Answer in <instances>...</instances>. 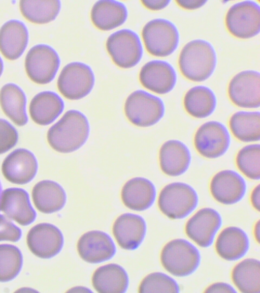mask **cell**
<instances>
[{
    "label": "cell",
    "mask_w": 260,
    "mask_h": 293,
    "mask_svg": "<svg viewBox=\"0 0 260 293\" xmlns=\"http://www.w3.org/2000/svg\"><path fill=\"white\" fill-rule=\"evenodd\" d=\"M1 193H2V185L0 182V199H1Z\"/></svg>",
    "instance_id": "f6af8a7d"
},
{
    "label": "cell",
    "mask_w": 260,
    "mask_h": 293,
    "mask_svg": "<svg viewBox=\"0 0 260 293\" xmlns=\"http://www.w3.org/2000/svg\"><path fill=\"white\" fill-rule=\"evenodd\" d=\"M28 39L27 30L22 22L8 21L0 28V52L6 59L15 60L24 51Z\"/></svg>",
    "instance_id": "603a6c76"
},
{
    "label": "cell",
    "mask_w": 260,
    "mask_h": 293,
    "mask_svg": "<svg viewBox=\"0 0 260 293\" xmlns=\"http://www.w3.org/2000/svg\"><path fill=\"white\" fill-rule=\"evenodd\" d=\"M142 36L148 53L158 57L171 54L179 40V32L174 24L162 18L147 22L142 29Z\"/></svg>",
    "instance_id": "8992f818"
},
{
    "label": "cell",
    "mask_w": 260,
    "mask_h": 293,
    "mask_svg": "<svg viewBox=\"0 0 260 293\" xmlns=\"http://www.w3.org/2000/svg\"><path fill=\"white\" fill-rule=\"evenodd\" d=\"M63 108V102L57 94L45 91L38 94L31 99L29 113L35 123L45 126L52 123Z\"/></svg>",
    "instance_id": "cb8c5ba5"
},
{
    "label": "cell",
    "mask_w": 260,
    "mask_h": 293,
    "mask_svg": "<svg viewBox=\"0 0 260 293\" xmlns=\"http://www.w3.org/2000/svg\"><path fill=\"white\" fill-rule=\"evenodd\" d=\"M260 145L254 144L241 149L236 156L238 169L250 179L258 180L260 178Z\"/></svg>",
    "instance_id": "e575fe53"
},
{
    "label": "cell",
    "mask_w": 260,
    "mask_h": 293,
    "mask_svg": "<svg viewBox=\"0 0 260 293\" xmlns=\"http://www.w3.org/2000/svg\"><path fill=\"white\" fill-rule=\"evenodd\" d=\"M32 198L39 211L49 214L61 210L66 203L67 197L64 190L58 183L44 180L34 187Z\"/></svg>",
    "instance_id": "484cf974"
},
{
    "label": "cell",
    "mask_w": 260,
    "mask_h": 293,
    "mask_svg": "<svg viewBox=\"0 0 260 293\" xmlns=\"http://www.w3.org/2000/svg\"><path fill=\"white\" fill-rule=\"evenodd\" d=\"M106 46L113 62L122 68H130L136 65L143 54L140 38L134 32L123 29L111 34Z\"/></svg>",
    "instance_id": "9c48e42d"
},
{
    "label": "cell",
    "mask_w": 260,
    "mask_h": 293,
    "mask_svg": "<svg viewBox=\"0 0 260 293\" xmlns=\"http://www.w3.org/2000/svg\"><path fill=\"white\" fill-rule=\"evenodd\" d=\"M229 126L232 133L243 142L260 139V113L258 111H238L231 117Z\"/></svg>",
    "instance_id": "1f68e13d"
},
{
    "label": "cell",
    "mask_w": 260,
    "mask_h": 293,
    "mask_svg": "<svg viewBox=\"0 0 260 293\" xmlns=\"http://www.w3.org/2000/svg\"><path fill=\"white\" fill-rule=\"evenodd\" d=\"M139 292H179L177 283L167 275L155 272L146 276L141 281Z\"/></svg>",
    "instance_id": "d590c367"
},
{
    "label": "cell",
    "mask_w": 260,
    "mask_h": 293,
    "mask_svg": "<svg viewBox=\"0 0 260 293\" xmlns=\"http://www.w3.org/2000/svg\"><path fill=\"white\" fill-rule=\"evenodd\" d=\"M16 129L7 121L0 119V154L13 148L18 140Z\"/></svg>",
    "instance_id": "8d00e7d4"
},
{
    "label": "cell",
    "mask_w": 260,
    "mask_h": 293,
    "mask_svg": "<svg viewBox=\"0 0 260 293\" xmlns=\"http://www.w3.org/2000/svg\"><path fill=\"white\" fill-rule=\"evenodd\" d=\"M246 186L243 178L237 172L224 170L217 172L211 180L210 190L213 198L223 204H233L244 196Z\"/></svg>",
    "instance_id": "ac0fdd59"
},
{
    "label": "cell",
    "mask_w": 260,
    "mask_h": 293,
    "mask_svg": "<svg viewBox=\"0 0 260 293\" xmlns=\"http://www.w3.org/2000/svg\"><path fill=\"white\" fill-rule=\"evenodd\" d=\"M77 251L86 262L97 263L111 258L115 254V245L107 233L92 230L84 233L77 243Z\"/></svg>",
    "instance_id": "2e32d148"
},
{
    "label": "cell",
    "mask_w": 260,
    "mask_h": 293,
    "mask_svg": "<svg viewBox=\"0 0 260 293\" xmlns=\"http://www.w3.org/2000/svg\"><path fill=\"white\" fill-rule=\"evenodd\" d=\"M89 125L86 117L75 110L67 111L48 131L50 146L61 153H69L82 146L87 139Z\"/></svg>",
    "instance_id": "6da1fadb"
},
{
    "label": "cell",
    "mask_w": 260,
    "mask_h": 293,
    "mask_svg": "<svg viewBox=\"0 0 260 293\" xmlns=\"http://www.w3.org/2000/svg\"><path fill=\"white\" fill-rule=\"evenodd\" d=\"M183 104L187 112L196 118L211 115L216 105L215 96L209 88L202 85L191 88L185 94Z\"/></svg>",
    "instance_id": "f546056e"
},
{
    "label": "cell",
    "mask_w": 260,
    "mask_h": 293,
    "mask_svg": "<svg viewBox=\"0 0 260 293\" xmlns=\"http://www.w3.org/2000/svg\"><path fill=\"white\" fill-rule=\"evenodd\" d=\"M156 196L155 188L149 180L141 177L130 179L123 186L121 197L128 209L144 211L153 203Z\"/></svg>",
    "instance_id": "44dd1931"
},
{
    "label": "cell",
    "mask_w": 260,
    "mask_h": 293,
    "mask_svg": "<svg viewBox=\"0 0 260 293\" xmlns=\"http://www.w3.org/2000/svg\"><path fill=\"white\" fill-rule=\"evenodd\" d=\"M26 242L29 250L36 256L49 258L60 251L63 238L61 232L54 225L40 223L29 231Z\"/></svg>",
    "instance_id": "5bb4252c"
},
{
    "label": "cell",
    "mask_w": 260,
    "mask_h": 293,
    "mask_svg": "<svg viewBox=\"0 0 260 293\" xmlns=\"http://www.w3.org/2000/svg\"><path fill=\"white\" fill-rule=\"evenodd\" d=\"M198 196L193 188L176 182L165 186L160 192L158 206L160 211L172 219L186 217L197 207Z\"/></svg>",
    "instance_id": "277c9868"
},
{
    "label": "cell",
    "mask_w": 260,
    "mask_h": 293,
    "mask_svg": "<svg viewBox=\"0 0 260 293\" xmlns=\"http://www.w3.org/2000/svg\"><path fill=\"white\" fill-rule=\"evenodd\" d=\"M92 283L99 292L122 293L128 286V276L121 266L108 264L95 270L92 277Z\"/></svg>",
    "instance_id": "83f0119b"
},
{
    "label": "cell",
    "mask_w": 260,
    "mask_h": 293,
    "mask_svg": "<svg viewBox=\"0 0 260 293\" xmlns=\"http://www.w3.org/2000/svg\"><path fill=\"white\" fill-rule=\"evenodd\" d=\"M230 141L226 128L216 121L208 122L201 125L194 137V144L198 152L210 159L216 158L224 154Z\"/></svg>",
    "instance_id": "8fae6325"
},
{
    "label": "cell",
    "mask_w": 260,
    "mask_h": 293,
    "mask_svg": "<svg viewBox=\"0 0 260 293\" xmlns=\"http://www.w3.org/2000/svg\"><path fill=\"white\" fill-rule=\"evenodd\" d=\"M139 80L146 89L156 94H165L175 86L177 75L169 63L154 60L147 63L142 67Z\"/></svg>",
    "instance_id": "e0dca14e"
},
{
    "label": "cell",
    "mask_w": 260,
    "mask_h": 293,
    "mask_svg": "<svg viewBox=\"0 0 260 293\" xmlns=\"http://www.w3.org/2000/svg\"><path fill=\"white\" fill-rule=\"evenodd\" d=\"M22 264V256L18 248L11 245H0V282L14 278Z\"/></svg>",
    "instance_id": "836d02e7"
},
{
    "label": "cell",
    "mask_w": 260,
    "mask_h": 293,
    "mask_svg": "<svg viewBox=\"0 0 260 293\" xmlns=\"http://www.w3.org/2000/svg\"><path fill=\"white\" fill-rule=\"evenodd\" d=\"M206 292H236V291L230 284L223 283H215L208 286L205 291Z\"/></svg>",
    "instance_id": "f35d334b"
},
{
    "label": "cell",
    "mask_w": 260,
    "mask_h": 293,
    "mask_svg": "<svg viewBox=\"0 0 260 293\" xmlns=\"http://www.w3.org/2000/svg\"><path fill=\"white\" fill-rule=\"evenodd\" d=\"M94 83V76L88 65L73 62L65 66L58 78L59 92L67 99L78 100L87 95Z\"/></svg>",
    "instance_id": "ba28073f"
},
{
    "label": "cell",
    "mask_w": 260,
    "mask_h": 293,
    "mask_svg": "<svg viewBox=\"0 0 260 293\" xmlns=\"http://www.w3.org/2000/svg\"><path fill=\"white\" fill-rule=\"evenodd\" d=\"M124 112L133 125L146 127L157 123L164 116L165 105L161 99L144 91L133 92L124 104Z\"/></svg>",
    "instance_id": "5b68a950"
},
{
    "label": "cell",
    "mask_w": 260,
    "mask_h": 293,
    "mask_svg": "<svg viewBox=\"0 0 260 293\" xmlns=\"http://www.w3.org/2000/svg\"><path fill=\"white\" fill-rule=\"evenodd\" d=\"M225 25L229 32L240 39H249L256 36L260 30V7L252 1H245L233 5L225 16Z\"/></svg>",
    "instance_id": "52a82bcc"
},
{
    "label": "cell",
    "mask_w": 260,
    "mask_h": 293,
    "mask_svg": "<svg viewBox=\"0 0 260 293\" xmlns=\"http://www.w3.org/2000/svg\"><path fill=\"white\" fill-rule=\"evenodd\" d=\"M254 236L256 240L259 243V221L255 224L254 229Z\"/></svg>",
    "instance_id": "7bdbcfd3"
},
{
    "label": "cell",
    "mask_w": 260,
    "mask_h": 293,
    "mask_svg": "<svg viewBox=\"0 0 260 293\" xmlns=\"http://www.w3.org/2000/svg\"><path fill=\"white\" fill-rule=\"evenodd\" d=\"M190 160L189 150L179 140H168L160 149V167L162 171L168 175L176 177L184 173L189 166Z\"/></svg>",
    "instance_id": "7402d4cb"
},
{
    "label": "cell",
    "mask_w": 260,
    "mask_h": 293,
    "mask_svg": "<svg viewBox=\"0 0 260 293\" xmlns=\"http://www.w3.org/2000/svg\"><path fill=\"white\" fill-rule=\"evenodd\" d=\"M170 1H142L143 5L151 10H159L166 7L170 3Z\"/></svg>",
    "instance_id": "ab89813d"
},
{
    "label": "cell",
    "mask_w": 260,
    "mask_h": 293,
    "mask_svg": "<svg viewBox=\"0 0 260 293\" xmlns=\"http://www.w3.org/2000/svg\"><path fill=\"white\" fill-rule=\"evenodd\" d=\"M60 2L58 0L26 1L19 2L22 16L35 24H45L53 20L57 16Z\"/></svg>",
    "instance_id": "d6a6232c"
},
{
    "label": "cell",
    "mask_w": 260,
    "mask_h": 293,
    "mask_svg": "<svg viewBox=\"0 0 260 293\" xmlns=\"http://www.w3.org/2000/svg\"><path fill=\"white\" fill-rule=\"evenodd\" d=\"M60 64L59 56L50 46L39 44L32 47L25 59L27 75L34 82L45 84L54 78Z\"/></svg>",
    "instance_id": "30bf717a"
},
{
    "label": "cell",
    "mask_w": 260,
    "mask_h": 293,
    "mask_svg": "<svg viewBox=\"0 0 260 293\" xmlns=\"http://www.w3.org/2000/svg\"><path fill=\"white\" fill-rule=\"evenodd\" d=\"M113 234L120 247L126 250L137 248L145 236L146 225L141 216L125 213L115 221L112 227Z\"/></svg>",
    "instance_id": "d6986e66"
},
{
    "label": "cell",
    "mask_w": 260,
    "mask_h": 293,
    "mask_svg": "<svg viewBox=\"0 0 260 293\" xmlns=\"http://www.w3.org/2000/svg\"><path fill=\"white\" fill-rule=\"evenodd\" d=\"M26 98L23 91L13 83L4 85L0 91V105L5 115L17 126L27 122Z\"/></svg>",
    "instance_id": "f1b7e54d"
},
{
    "label": "cell",
    "mask_w": 260,
    "mask_h": 293,
    "mask_svg": "<svg viewBox=\"0 0 260 293\" xmlns=\"http://www.w3.org/2000/svg\"><path fill=\"white\" fill-rule=\"evenodd\" d=\"M177 4L182 8L187 10H193L200 8L206 1H176Z\"/></svg>",
    "instance_id": "60d3db41"
},
{
    "label": "cell",
    "mask_w": 260,
    "mask_h": 293,
    "mask_svg": "<svg viewBox=\"0 0 260 293\" xmlns=\"http://www.w3.org/2000/svg\"><path fill=\"white\" fill-rule=\"evenodd\" d=\"M21 235L20 229L0 215V241L16 242L19 240Z\"/></svg>",
    "instance_id": "74e56055"
},
{
    "label": "cell",
    "mask_w": 260,
    "mask_h": 293,
    "mask_svg": "<svg viewBox=\"0 0 260 293\" xmlns=\"http://www.w3.org/2000/svg\"><path fill=\"white\" fill-rule=\"evenodd\" d=\"M178 64L182 74L185 78L192 81H203L212 75L215 68V50L205 40L191 41L182 48Z\"/></svg>",
    "instance_id": "7a4b0ae2"
},
{
    "label": "cell",
    "mask_w": 260,
    "mask_h": 293,
    "mask_svg": "<svg viewBox=\"0 0 260 293\" xmlns=\"http://www.w3.org/2000/svg\"><path fill=\"white\" fill-rule=\"evenodd\" d=\"M127 16L125 5L119 2L110 0L98 1L90 13L94 25L102 31H109L122 24Z\"/></svg>",
    "instance_id": "4316f807"
},
{
    "label": "cell",
    "mask_w": 260,
    "mask_h": 293,
    "mask_svg": "<svg viewBox=\"0 0 260 293\" xmlns=\"http://www.w3.org/2000/svg\"><path fill=\"white\" fill-rule=\"evenodd\" d=\"M260 75L253 70L242 71L231 80L228 94L238 107L256 108L260 106Z\"/></svg>",
    "instance_id": "7c38bea8"
},
{
    "label": "cell",
    "mask_w": 260,
    "mask_h": 293,
    "mask_svg": "<svg viewBox=\"0 0 260 293\" xmlns=\"http://www.w3.org/2000/svg\"><path fill=\"white\" fill-rule=\"evenodd\" d=\"M160 261L169 273L177 277H185L198 268L200 255L197 248L185 240H172L163 247Z\"/></svg>",
    "instance_id": "3957f363"
},
{
    "label": "cell",
    "mask_w": 260,
    "mask_h": 293,
    "mask_svg": "<svg viewBox=\"0 0 260 293\" xmlns=\"http://www.w3.org/2000/svg\"><path fill=\"white\" fill-rule=\"evenodd\" d=\"M232 279L243 293L260 292V264L258 260L247 258L238 263L232 272Z\"/></svg>",
    "instance_id": "4dcf8cb0"
},
{
    "label": "cell",
    "mask_w": 260,
    "mask_h": 293,
    "mask_svg": "<svg viewBox=\"0 0 260 293\" xmlns=\"http://www.w3.org/2000/svg\"><path fill=\"white\" fill-rule=\"evenodd\" d=\"M3 63L0 57V76L3 72Z\"/></svg>",
    "instance_id": "ee69618b"
},
{
    "label": "cell",
    "mask_w": 260,
    "mask_h": 293,
    "mask_svg": "<svg viewBox=\"0 0 260 293\" xmlns=\"http://www.w3.org/2000/svg\"><path fill=\"white\" fill-rule=\"evenodd\" d=\"M221 223V218L216 211L203 208L187 221L185 231L187 237L198 245L208 247L212 244Z\"/></svg>",
    "instance_id": "4fadbf2b"
},
{
    "label": "cell",
    "mask_w": 260,
    "mask_h": 293,
    "mask_svg": "<svg viewBox=\"0 0 260 293\" xmlns=\"http://www.w3.org/2000/svg\"><path fill=\"white\" fill-rule=\"evenodd\" d=\"M249 240L241 228L231 226L223 229L215 243L217 254L223 259L234 261L244 256L249 248Z\"/></svg>",
    "instance_id": "d4e9b609"
},
{
    "label": "cell",
    "mask_w": 260,
    "mask_h": 293,
    "mask_svg": "<svg viewBox=\"0 0 260 293\" xmlns=\"http://www.w3.org/2000/svg\"><path fill=\"white\" fill-rule=\"evenodd\" d=\"M0 210L9 218L21 225H27L36 218L27 193L17 188H8L1 194Z\"/></svg>",
    "instance_id": "ffe728a7"
},
{
    "label": "cell",
    "mask_w": 260,
    "mask_h": 293,
    "mask_svg": "<svg viewBox=\"0 0 260 293\" xmlns=\"http://www.w3.org/2000/svg\"><path fill=\"white\" fill-rule=\"evenodd\" d=\"M38 168L34 154L24 149H17L4 159L2 171L5 179L16 184H24L35 176Z\"/></svg>",
    "instance_id": "9a60e30c"
},
{
    "label": "cell",
    "mask_w": 260,
    "mask_h": 293,
    "mask_svg": "<svg viewBox=\"0 0 260 293\" xmlns=\"http://www.w3.org/2000/svg\"><path fill=\"white\" fill-rule=\"evenodd\" d=\"M251 202L253 207L258 211H259V185H258L253 190L251 196Z\"/></svg>",
    "instance_id": "b9f144b4"
}]
</instances>
